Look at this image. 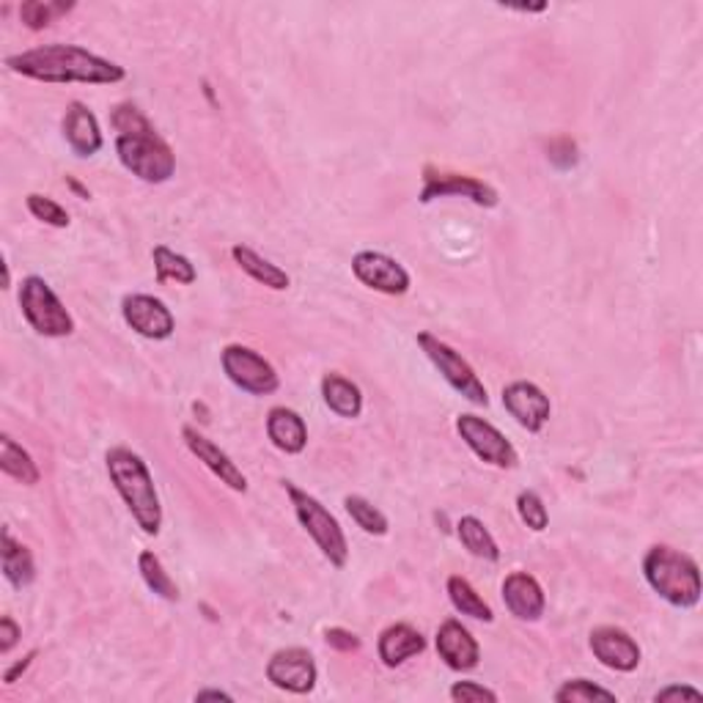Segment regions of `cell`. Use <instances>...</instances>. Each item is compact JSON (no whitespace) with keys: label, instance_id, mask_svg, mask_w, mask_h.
I'll return each instance as SVG.
<instances>
[{"label":"cell","instance_id":"6da1fadb","mask_svg":"<svg viewBox=\"0 0 703 703\" xmlns=\"http://www.w3.org/2000/svg\"><path fill=\"white\" fill-rule=\"evenodd\" d=\"M7 66L17 75L39 82H88V86H111L127 77L124 66L88 53L77 44H44L9 55Z\"/></svg>","mask_w":703,"mask_h":703},{"label":"cell","instance_id":"7a4b0ae2","mask_svg":"<svg viewBox=\"0 0 703 703\" xmlns=\"http://www.w3.org/2000/svg\"><path fill=\"white\" fill-rule=\"evenodd\" d=\"M113 127H116V152L124 168L141 182L163 184L176 170V157L168 143L157 136L146 116L136 105H118L113 111Z\"/></svg>","mask_w":703,"mask_h":703},{"label":"cell","instance_id":"3957f363","mask_svg":"<svg viewBox=\"0 0 703 703\" xmlns=\"http://www.w3.org/2000/svg\"><path fill=\"white\" fill-rule=\"evenodd\" d=\"M105 464L113 487L127 503L132 520L143 527V534L157 536L163 527V506H159V495L154 489V478L146 462L129 448H111Z\"/></svg>","mask_w":703,"mask_h":703},{"label":"cell","instance_id":"277c9868","mask_svg":"<svg viewBox=\"0 0 703 703\" xmlns=\"http://www.w3.org/2000/svg\"><path fill=\"white\" fill-rule=\"evenodd\" d=\"M643 575L649 586L674 608H695L701 602L698 563L674 547H651L643 558Z\"/></svg>","mask_w":703,"mask_h":703},{"label":"cell","instance_id":"5b68a950","mask_svg":"<svg viewBox=\"0 0 703 703\" xmlns=\"http://www.w3.org/2000/svg\"><path fill=\"white\" fill-rule=\"evenodd\" d=\"M283 489H286L289 500L294 506V514H297L299 525L308 531L317 547L322 550V555L333 563L335 568H344L346 561H349V541H346L344 531H341L338 520L319 503L314 495H308L305 489H299L292 481H283Z\"/></svg>","mask_w":703,"mask_h":703},{"label":"cell","instance_id":"8992f818","mask_svg":"<svg viewBox=\"0 0 703 703\" xmlns=\"http://www.w3.org/2000/svg\"><path fill=\"white\" fill-rule=\"evenodd\" d=\"M20 308L30 328L44 338H64L75 333V319L66 311L59 294L39 276H28L20 286Z\"/></svg>","mask_w":703,"mask_h":703},{"label":"cell","instance_id":"52a82bcc","mask_svg":"<svg viewBox=\"0 0 703 703\" xmlns=\"http://www.w3.org/2000/svg\"><path fill=\"white\" fill-rule=\"evenodd\" d=\"M418 344H421V349L426 352V358L432 360L434 369L446 376L448 385H451L453 391L462 396V399H468L470 405H475V407L489 405V396H487V387H484V382L478 380V374H475L473 366H470L468 360H464L462 355L453 349V346H448L446 341H439L437 335H432V333L418 335Z\"/></svg>","mask_w":703,"mask_h":703},{"label":"cell","instance_id":"ba28073f","mask_svg":"<svg viewBox=\"0 0 703 703\" xmlns=\"http://www.w3.org/2000/svg\"><path fill=\"white\" fill-rule=\"evenodd\" d=\"M220 363H223L226 376H229L240 391L251 393V396H270V393H276L278 385H281L278 371L272 369L270 360L264 358V355H258L256 349H251V346H226L223 355H220Z\"/></svg>","mask_w":703,"mask_h":703},{"label":"cell","instance_id":"9c48e42d","mask_svg":"<svg viewBox=\"0 0 703 703\" xmlns=\"http://www.w3.org/2000/svg\"><path fill=\"white\" fill-rule=\"evenodd\" d=\"M457 432L459 437L468 443L470 451L481 459V462L493 464V468H514L516 451L506 439L503 432L487 423L478 416H459L457 418Z\"/></svg>","mask_w":703,"mask_h":703},{"label":"cell","instance_id":"30bf717a","mask_svg":"<svg viewBox=\"0 0 703 703\" xmlns=\"http://www.w3.org/2000/svg\"><path fill=\"white\" fill-rule=\"evenodd\" d=\"M352 272L363 286L374 289V292L391 294V297L410 292V272L385 253L360 251L358 256L352 258Z\"/></svg>","mask_w":703,"mask_h":703},{"label":"cell","instance_id":"8fae6325","mask_svg":"<svg viewBox=\"0 0 703 703\" xmlns=\"http://www.w3.org/2000/svg\"><path fill=\"white\" fill-rule=\"evenodd\" d=\"M122 317L138 335L152 341L170 338L176 330L170 308L152 294H127L122 303Z\"/></svg>","mask_w":703,"mask_h":703},{"label":"cell","instance_id":"7c38bea8","mask_svg":"<svg viewBox=\"0 0 703 703\" xmlns=\"http://www.w3.org/2000/svg\"><path fill=\"white\" fill-rule=\"evenodd\" d=\"M317 663H314L311 651L305 649H281L272 654L267 663V679L278 687V690L294 692V695H305L317 687Z\"/></svg>","mask_w":703,"mask_h":703},{"label":"cell","instance_id":"4fadbf2b","mask_svg":"<svg viewBox=\"0 0 703 703\" xmlns=\"http://www.w3.org/2000/svg\"><path fill=\"white\" fill-rule=\"evenodd\" d=\"M503 407L509 410V416L531 434H539L541 429L547 426L552 412L550 396H547L539 385H534V382L527 380H516L503 387Z\"/></svg>","mask_w":703,"mask_h":703},{"label":"cell","instance_id":"5bb4252c","mask_svg":"<svg viewBox=\"0 0 703 703\" xmlns=\"http://www.w3.org/2000/svg\"><path fill=\"white\" fill-rule=\"evenodd\" d=\"M448 195H462V199L473 201L475 206H487V209L498 206V190L489 188L487 182L473 179V176L439 174V170L426 168L421 190L423 204H432L434 199H448Z\"/></svg>","mask_w":703,"mask_h":703},{"label":"cell","instance_id":"9a60e30c","mask_svg":"<svg viewBox=\"0 0 703 703\" xmlns=\"http://www.w3.org/2000/svg\"><path fill=\"white\" fill-rule=\"evenodd\" d=\"M591 651L599 663L618 674H632L640 665V646L618 627H599L591 632Z\"/></svg>","mask_w":703,"mask_h":703},{"label":"cell","instance_id":"2e32d148","mask_svg":"<svg viewBox=\"0 0 703 703\" xmlns=\"http://www.w3.org/2000/svg\"><path fill=\"white\" fill-rule=\"evenodd\" d=\"M182 437H184V443H188L190 451H193V457L199 459V462H204L206 468H209L212 473L220 478V484H226V487L234 489V493H247L245 473H242V470L231 462L229 453L220 451V448H217L209 437H204V434L193 426H184Z\"/></svg>","mask_w":703,"mask_h":703},{"label":"cell","instance_id":"e0dca14e","mask_svg":"<svg viewBox=\"0 0 703 703\" xmlns=\"http://www.w3.org/2000/svg\"><path fill=\"white\" fill-rule=\"evenodd\" d=\"M503 602L520 622H539L545 615L547 599L539 580L527 572H511L503 580Z\"/></svg>","mask_w":703,"mask_h":703},{"label":"cell","instance_id":"ac0fdd59","mask_svg":"<svg viewBox=\"0 0 703 703\" xmlns=\"http://www.w3.org/2000/svg\"><path fill=\"white\" fill-rule=\"evenodd\" d=\"M434 646H437L439 660L451 670H473L481 660L478 643H475L473 635L457 618H451V622H446L437 629Z\"/></svg>","mask_w":703,"mask_h":703},{"label":"cell","instance_id":"d6986e66","mask_svg":"<svg viewBox=\"0 0 703 703\" xmlns=\"http://www.w3.org/2000/svg\"><path fill=\"white\" fill-rule=\"evenodd\" d=\"M64 138L77 157H94L102 149L100 122L82 102H69L64 113Z\"/></svg>","mask_w":703,"mask_h":703},{"label":"cell","instance_id":"ffe728a7","mask_svg":"<svg viewBox=\"0 0 703 703\" xmlns=\"http://www.w3.org/2000/svg\"><path fill=\"white\" fill-rule=\"evenodd\" d=\"M423 649H426V638L410 624H393L380 635V643H376L380 660L387 668H399L410 656L423 654Z\"/></svg>","mask_w":703,"mask_h":703},{"label":"cell","instance_id":"44dd1931","mask_svg":"<svg viewBox=\"0 0 703 703\" xmlns=\"http://www.w3.org/2000/svg\"><path fill=\"white\" fill-rule=\"evenodd\" d=\"M267 434H270L272 446L283 453H303L308 446V426L289 407H272L267 416Z\"/></svg>","mask_w":703,"mask_h":703},{"label":"cell","instance_id":"7402d4cb","mask_svg":"<svg viewBox=\"0 0 703 703\" xmlns=\"http://www.w3.org/2000/svg\"><path fill=\"white\" fill-rule=\"evenodd\" d=\"M231 256H234L237 267H240L242 272H247V276H251L256 283H261V286L283 292V289H289V283H292L289 281L286 272H283L278 264H272V261H267L264 256H258L253 247L234 245L231 247Z\"/></svg>","mask_w":703,"mask_h":703},{"label":"cell","instance_id":"603a6c76","mask_svg":"<svg viewBox=\"0 0 703 703\" xmlns=\"http://www.w3.org/2000/svg\"><path fill=\"white\" fill-rule=\"evenodd\" d=\"M322 399L338 418H358L363 412V393L355 382L341 374L324 376Z\"/></svg>","mask_w":703,"mask_h":703},{"label":"cell","instance_id":"cb8c5ba5","mask_svg":"<svg viewBox=\"0 0 703 703\" xmlns=\"http://www.w3.org/2000/svg\"><path fill=\"white\" fill-rule=\"evenodd\" d=\"M3 575H7V580L12 583V588H17V591L28 588L36 577L34 555H30L28 547L14 539L9 527L3 531Z\"/></svg>","mask_w":703,"mask_h":703},{"label":"cell","instance_id":"d4e9b609","mask_svg":"<svg viewBox=\"0 0 703 703\" xmlns=\"http://www.w3.org/2000/svg\"><path fill=\"white\" fill-rule=\"evenodd\" d=\"M0 470L7 475H12L14 481H20V484H25V487L39 484V468H36V462L23 446H17V443L9 437V434L0 437Z\"/></svg>","mask_w":703,"mask_h":703},{"label":"cell","instance_id":"484cf974","mask_svg":"<svg viewBox=\"0 0 703 703\" xmlns=\"http://www.w3.org/2000/svg\"><path fill=\"white\" fill-rule=\"evenodd\" d=\"M457 534H459V541L464 545V550L470 552V555L481 558V561H500V547L498 541L493 539V534H489L487 527H484V522L478 520V516H462V520L457 522Z\"/></svg>","mask_w":703,"mask_h":703},{"label":"cell","instance_id":"4316f807","mask_svg":"<svg viewBox=\"0 0 703 703\" xmlns=\"http://www.w3.org/2000/svg\"><path fill=\"white\" fill-rule=\"evenodd\" d=\"M152 258L154 272H157V283L176 281L182 283V286H190V283H195V278H199L193 261H190L188 256H182V253H174L170 247L157 245L152 251Z\"/></svg>","mask_w":703,"mask_h":703},{"label":"cell","instance_id":"83f0119b","mask_svg":"<svg viewBox=\"0 0 703 703\" xmlns=\"http://www.w3.org/2000/svg\"><path fill=\"white\" fill-rule=\"evenodd\" d=\"M448 597H451L453 608H457L462 615H468V618L487 622V624L495 618L493 608L484 602V597H481V593L475 591V588L470 586V580H464V577L459 575L448 577Z\"/></svg>","mask_w":703,"mask_h":703},{"label":"cell","instance_id":"f1b7e54d","mask_svg":"<svg viewBox=\"0 0 703 703\" xmlns=\"http://www.w3.org/2000/svg\"><path fill=\"white\" fill-rule=\"evenodd\" d=\"M138 568H141V577L149 586V591L163 597L165 602H179V588H176V583L170 580L168 572H165L163 563H159V558L154 555L152 550L141 552V558H138Z\"/></svg>","mask_w":703,"mask_h":703},{"label":"cell","instance_id":"f546056e","mask_svg":"<svg viewBox=\"0 0 703 703\" xmlns=\"http://www.w3.org/2000/svg\"><path fill=\"white\" fill-rule=\"evenodd\" d=\"M346 506V514L355 520V525L363 527L366 534L371 536H385L387 534V516L382 514L380 509H376L374 503H369L366 498H360V495H349V498L344 500Z\"/></svg>","mask_w":703,"mask_h":703},{"label":"cell","instance_id":"4dcf8cb0","mask_svg":"<svg viewBox=\"0 0 703 703\" xmlns=\"http://www.w3.org/2000/svg\"><path fill=\"white\" fill-rule=\"evenodd\" d=\"M72 9H75V3H53V0H44V3H41V0H28V3L20 7V20H23V25H28L30 30H41L48 28L55 17L69 14Z\"/></svg>","mask_w":703,"mask_h":703},{"label":"cell","instance_id":"1f68e13d","mask_svg":"<svg viewBox=\"0 0 703 703\" xmlns=\"http://www.w3.org/2000/svg\"><path fill=\"white\" fill-rule=\"evenodd\" d=\"M558 703H591V701H608L615 703V692L604 690V687L593 685L588 679H572L555 692Z\"/></svg>","mask_w":703,"mask_h":703},{"label":"cell","instance_id":"d6a6232c","mask_svg":"<svg viewBox=\"0 0 703 703\" xmlns=\"http://www.w3.org/2000/svg\"><path fill=\"white\" fill-rule=\"evenodd\" d=\"M25 206H28V212L36 220L53 226V229H66V226H69V212L61 204H55L53 199H48V195L30 193L28 199H25Z\"/></svg>","mask_w":703,"mask_h":703},{"label":"cell","instance_id":"836d02e7","mask_svg":"<svg viewBox=\"0 0 703 703\" xmlns=\"http://www.w3.org/2000/svg\"><path fill=\"white\" fill-rule=\"evenodd\" d=\"M516 511H520V520L525 522L531 531H536V534H541V531L550 525V514H547L545 500H541L534 489L520 493V498H516Z\"/></svg>","mask_w":703,"mask_h":703},{"label":"cell","instance_id":"e575fe53","mask_svg":"<svg viewBox=\"0 0 703 703\" xmlns=\"http://www.w3.org/2000/svg\"><path fill=\"white\" fill-rule=\"evenodd\" d=\"M451 701L457 703H478V701H498V692L489 690L484 685H475V681H457L451 687Z\"/></svg>","mask_w":703,"mask_h":703},{"label":"cell","instance_id":"d590c367","mask_svg":"<svg viewBox=\"0 0 703 703\" xmlns=\"http://www.w3.org/2000/svg\"><path fill=\"white\" fill-rule=\"evenodd\" d=\"M547 152H550L547 157H550V163L555 165V168L568 170L577 165V146L575 141H568V138H555V141L547 146Z\"/></svg>","mask_w":703,"mask_h":703},{"label":"cell","instance_id":"8d00e7d4","mask_svg":"<svg viewBox=\"0 0 703 703\" xmlns=\"http://www.w3.org/2000/svg\"><path fill=\"white\" fill-rule=\"evenodd\" d=\"M324 640H328L330 649L335 651H344V654H349V651H358L360 649V638L355 632H349V629H341V627H333L324 632Z\"/></svg>","mask_w":703,"mask_h":703},{"label":"cell","instance_id":"74e56055","mask_svg":"<svg viewBox=\"0 0 703 703\" xmlns=\"http://www.w3.org/2000/svg\"><path fill=\"white\" fill-rule=\"evenodd\" d=\"M654 701L656 703H668V701H703V692L695 690V687L674 685V687H665V690L656 692Z\"/></svg>","mask_w":703,"mask_h":703},{"label":"cell","instance_id":"f35d334b","mask_svg":"<svg viewBox=\"0 0 703 703\" xmlns=\"http://www.w3.org/2000/svg\"><path fill=\"white\" fill-rule=\"evenodd\" d=\"M20 635L23 632H20L17 622H14V618H9V615H3V618H0V654H9V651L17 646Z\"/></svg>","mask_w":703,"mask_h":703},{"label":"cell","instance_id":"ab89813d","mask_svg":"<svg viewBox=\"0 0 703 703\" xmlns=\"http://www.w3.org/2000/svg\"><path fill=\"white\" fill-rule=\"evenodd\" d=\"M36 654H39V651H36V649L28 651V654H25L23 663H17V665H14V668L7 670V676H3V681H7V685H14V681L20 679V674H25V670L30 668V663H34V660H36Z\"/></svg>","mask_w":703,"mask_h":703},{"label":"cell","instance_id":"60d3db41","mask_svg":"<svg viewBox=\"0 0 703 703\" xmlns=\"http://www.w3.org/2000/svg\"><path fill=\"white\" fill-rule=\"evenodd\" d=\"M195 701H234V698L223 690H201L195 692Z\"/></svg>","mask_w":703,"mask_h":703},{"label":"cell","instance_id":"b9f144b4","mask_svg":"<svg viewBox=\"0 0 703 703\" xmlns=\"http://www.w3.org/2000/svg\"><path fill=\"white\" fill-rule=\"evenodd\" d=\"M66 184H69V188H72V190H75V193H77V195H80V199H88V190H86V188H82V184H80V182H75V179H66Z\"/></svg>","mask_w":703,"mask_h":703}]
</instances>
